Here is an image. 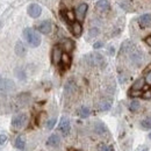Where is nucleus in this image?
<instances>
[{
  "label": "nucleus",
  "mask_w": 151,
  "mask_h": 151,
  "mask_svg": "<svg viewBox=\"0 0 151 151\" xmlns=\"http://www.w3.org/2000/svg\"><path fill=\"white\" fill-rule=\"evenodd\" d=\"M27 121H28V119H27V115L26 114H18L12 120V127L14 129H17V130L22 129L27 124Z\"/></svg>",
  "instance_id": "obj_4"
},
{
  "label": "nucleus",
  "mask_w": 151,
  "mask_h": 151,
  "mask_svg": "<svg viewBox=\"0 0 151 151\" xmlns=\"http://www.w3.org/2000/svg\"><path fill=\"white\" fill-rule=\"evenodd\" d=\"M144 41H145V43H147L149 47H151V36H148V37H145V40H144Z\"/></svg>",
  "instance_id": "obj_37"
},
{
  "label": "nucleus",
  "mask_w": 151,
  "mask_h": 151,
  "mask_svg": "<svg viewBox=\"0 0 151 151\" xmlns=\"http://www.w3.org/2000/svg\"><path fill=\"white\" fill-rule=\"evenodd\" d=\"M15 54L20 57L24 56L27 54V48H26V45L21 41L17 42V44H15Z\"/></svg>",
  "instance_id": "obj_17"
},
{
  "label": "nucleus",
  "mask_w": 151,
  "mask_h": 151,
  "mask_svg": "<svg viewBox=\"0 0 151 151\" xmlns=\"http://www.w3.org/2000/svg\"><path fill=\"white\" fill-rule=\"evenodd\" d=\"M14 87H15V84L11 79H2L1 83H0V92L7 93V92L13 91Z\"/></svg>",
  "instance_id": "obj_5"
},
{
  "label": "nucleus",
  "mask_w": 151,
  "mask_h": 151,
  "mask_svg": "<svg viewBox=\"0 0 151 151\" xmlns=\"http://www.w3.org/2000/svg\"><path fill=\"white\" fill-rule=\"evenodd\" d=\"M143 99H147V100H149V99H151V91L149 90V91H147V92H144V93H142V95H141Z\"/></svg>",
  "instance_id": "obj_32"
},
{
  "label": "nucleus",
  "mask_w": 151,
  "mask_h": 151,
  "mask_svg": "<svg viewBox=\"0 0 151 151\" xmlns=\"http://www.w3.org/2000/svg\"><path fill=\"white\" fill-rule=\"evenodd\" d=\"M78 151H81V150H78Z\"/></svg>",
  "instance_id": "obj_41"
},
{
  "label": "nucleus",
  "mask_w": 151,
  "mask_h": 151,
  "mask_svg": "<svg viewBox=\"0 0 151 151\" xmlns=\"http://www.w3.org/2000/svg\"><path fill=\"white\" fill-rule=\"evenodd\" d=\"M71 32H72V34L75 36L79 37L81 35V33H83V26H81V23L80 22H72V24H71Z\"/></svg>",
  "instance_id": "obj_16"
},
{
  "label": "nucleus",
  "mask_w": 151,
  "mask_h": 151,
  "mask_svg": "<svg viewBox=\"0 0 151 151\" xmlns=\"http://www.w3.org/2000/svg\"><path fill=\"white\" fill-rule=\"evenodd\" d=\"M95 7L100 12H107V11H109L111 5H109V1L108 0H98L96 4H95Z\"/></svg>",
  "instance_id": "obj_15"
},
{
  "label": "nucleus",
  "mask_w": 151,
  "mask_h": 151,
  "mask_svg": "<svg viewBox=\"0 0 151 151\" xmlns=\"http://www.w3.org/2000/svg\"><path fill=\"white\" fill-rule=\"evenodd\" d=\"M112 105H113L112 99H102V100L99 102L98 108H99L101 112H106V111H109V109H111Z\"/></svg>",
  "instance_id": "obj_13"
},
{
  "label": "nucleus",
  "mask_w": 151,
  "mask_h": 151,
  "mask_svg": "<svg viewBox=\"0 0 151 151\" xmlns=\"http://www.w3.org/2000/svg\"><path fill=\"white\" fill-rule=\"evenodd\" d=\"M78 114H79V116H80V117H83V119H86V117H88V116H90V114H91V111H90V108H88V107H86V106H83V107H80V108H79V111H78Z\"/></svg>",
  "instance_id": "obj_23"
},
{
  "label": "nucleus",
  "mask_w": 151,
  "mask_h": 151,
  "mask_svg": "<svg viewBox=\"0 0 151 151\" xmlns=\"http://www.w3.org/2000/svg\"><path fill=\"white\" fill-rule=\"evenodd\" d=\"M102 47H104V43L102 42H96V43H94V45H93L94 49H100Z\"/></svg>",
  "instance_id": "obj_36"
},
{
  "label": "nucleus",
  "mask_w": 151,
  "mask_h": 151,
  "mask_svg": "<svg viewBox=\"0 0 151 151\" xmlns=\"http://www.w3.org/2000/svg\"><path fill=\"white\" fill-rule=\"evenodd\" d=\"M1 80H2V78H1V76H0V83H1Z\"/></svg>",
  "instance_id": "obj_39"
},
{
  "label": "nucleus",
  "mask_w": 151,
  "mask_h": 151,
  "mask_svg": "<svg viewBox=\"0 0 151 151\" xmlns=\"http://www.w3.org/2000/svg\"><path fill=\"white\" fill-rule=\"evenodd\" d=\"M23 36L26 38V41L28 42V44L33 48H36L41 44V35L32 28H26L23 30Z\"/></svg>",
  "instance_id": "obj_1"
},
{
  "label": "nucleus",
  "mask_w": 151,
  "mask_h": 151,
  "mask_svg": "<svg viewBox=\"0 0 151 151\" xmlns=\"http://www.w3.org/2000/svg\"><path fill=\"white\" fill-rule=\"evenodd\" d=\"M62 56H63V50H62V48H60L59 45L54 47L52 52H51V59H52V63H54L55 65H57V64L60 63Z\"/></svg>",
  "instance_id": "obj_9"
},
{
  "label": "nucleus",
  "mask_w": 151,
  "mask_h": 151,
  "mask_svg": "<svg viewBox=\"0 0 151 151\" xmlns=\"http://www.w3.org/2000/svg\"><path fill=\"white\" fill-rule=\"evenodd\" d=\"M7 141V136L5 135V134H2V135H0V144L2 145V144H5V142Z\"/></svg>",
  "instance_id": "obj_34"
},
{
  "label": "nucleus",
  "mask_w": 151,
  "mask_h": 151,
  "mask_svg": "<svg viewBox=\"0 0 151 151\" xmlns=\"http://www.w3.org/2000/svg\"><path fill=\"white\" fill-rule=\"evenodd\" d=\"M94 132H96L98 135H104V134L107 132V128H106V126H105L102 122L98 121V122L94 123Z\"/></svg>",
  "instance_id": "obj_21"
},
{
  "label": "nucleus",
  "mask_w": 151,
  "mask_h": 151,
  "mask_svg": "<svg viewBox=\"0 0 151 151\" xmlns=\"http://www.w3.org/2000/svg\"><path fill=\"white\" fill-rule=\"evenodd\" d=\"M59 143H60V137L57 134H52L47 141V144L49 147H57V145H59Z\"/></svg>",
  "instance_id": "obj_20"
},
{
  "label": "nucleus",
  "mask_w": 151,
  "mask_h": 151,
  "mask_svg": "<svg viewBox=\"0 0 151 151\" xmlns=\"http://www.w3.org/2000/svg\"><path fill=\"white\" fill-rule=\"evenodd\" d=\"M141 127L143 129H151V116L141 121Z\"/></svg>",
  "instance_id": "obj_26"
},
{
  "label": "nucleus",
  "mask_w": 151,
  "mask_h": 151,
  "mask_svg": "<svg viewBox=\"0 0 151 151\" xmlns=\"http://www.w3.org/2000/svg\"><path fill=\"white\" fill-rule=\"evenodd\" d=\"M58 128H59V132H62L63 135H68V134L70 132V129H71V124H70L69 119L65 117V116L62 117L60 121H59V126H58Z\"/></svg>",
  "instance_id": "obj_7"
},
{
  "label": "nucleus",
  "mask_w": 151,
  "mask_h": 151,
  "mask_svg": "<svg viewBox=\"0 0 151 151\" xmlns=\"http://www.w3.org/2000/svg\"><path fill=\"white\" fill-rule=\"evenodd\" d=\"M85 60L88 65L91 66H98V68H104L106 65V60H105V57L102 56L101 54H88L85 56Z\"/></svg>",
  "instance_id": "obj_2"
},
{
  "label": "nucleus",
  "mask_w": 151,
  "mask_h": 151,
  "mask_svg": "<svg viewBox=\"0 0 151 151\" xmlns=\"http://www.w3.org/2000/svg\"><path fill=\"white\" fill-rule=\"evenodd\" d=\"M134 47H135V45L132 43V41H124V42L122 43V45H121L120 55H122V54H128Z\"/></svg>",
  "instance_id": "obj_19"
},
{
  "label": "nucleus",
  "mask_w": 151,
  "mask_h": 151,
  "mask_svg": "<svg viewBox=\"0 0 151 151\" xmlns=\"http://www.w3.org/2000/svg\"><path fill=\"white\" fill-rule=\"evenodd\" d=\"M60 63L64 65V66H69L70 64H71V57L69 56V54H64L63 52V56H62V60H60Z\"/></svg>",
  "instance_id": "obj_25"
},
{
  "label": "nucleus",
  "mask_w": 151,
  "mask_h": 151,
  "mask_svg": "<svg viewBox=\"0 0 151 151\" xmlns=\"http://www.w3.org/2000/svg\"><path fill=\"white\" fill-rule=\"evenodd\" d=\"M60 48H62V50H64L66 54H69V52H71V51L73 50L75 43H73V41L70 40V38H64V40L62 41V43H60Z\"/></svg>",
  "instance_id": "obj_11"
},
{
  "label": "nucleus",
  "mask_w": 151,
  "mask_h": 151,
  "mask_svg": "<svg viewBox=\"0 0 151 151\" xmlns=\"http://www.w3.org/2000/svg\"><path fill=\"white\" fill-rule=\"evenodd\" d=\"M65 15H66V20H68V21H70V22H75L76 14L73 13V12H71V11H68V12L65 13Z\"/></svg>",
  "instance_id": "obj_29"
},
{
  "label": "nucleus",
  "mask_w": 151,
  "mask_h": 151,
  "mask_svg": "<svg viewBox=\"0 0 151 151\" xmlns=\"http://www.w3.org/2000/svg\"><path fill=\"white\" fill-rule=\"evenodd\" d=\"M144 79H145V83H147V84L151 85V72H148Z\"/></svg>",
  "instance_id": "obj_35"
},
{
  "label": "nucleus",
  "mask_w": 151,
  "mask_h": 151,
  "mask_svg": "<svg viewBox=\"0 0 151 151\" xmlns=\"http://www.w3.org/2000/svg\"><path fill=\"white\" fill-rule=\"evenodd\" d=\"M145 86V79L144 78H139L137 79L132 86V91H142Z\"/></svg>",
  "instance_id": "obj_18"
},
{
  "label": "nucleus",
  "mask_w": 151,
  "mask_h": 151,
  "mask_svg": "<svg viewBox=\"0 0 151 151\" xmlns=\"http://www.w3.org/2000/svg\"><path fill=\"white\" fill-rule=\"evenodd\" d=\"M143 151H148V148H147V149H144V150H143Z\"/></svg>",
  "instance_id": "obj_40"
},
{
  "label": "nucleus",
  "mask_w": 151,
  "mask_h": 151,
  "mask_svg": "<svg viewBox=\"0 0 151 151\" xmlns=\"http://www.w3.org/2000/svg\"><path fill=\"white\" fill-rule=\"evenodd\" d=\"M17 75H18L20 80H24V79H26V75H24V72H23V71H21L20 69L17 70Z\"/></svg>",
  "instance_id": "obj_31"
},
{
  "label": "nucleus",
  "mask_w": 151,
  "mask_h": 151,
  "mask_svg": "<svg viewBox=\"0 0 151 151\" xmlns=\"http://www.w3.org/2000/svg\"><path fill=\"white\" fill-rule=\"evenodd\" d=\"M87 8H88L87 4H80V5H78V7L76 8V11H75L76 18L79 20V21H83V20L85 19V15H86V13H87Z\"/></svg>",
  "instance_id": "obj_6"
},
{
  "label": "nucleus",
  "mask_w": 151,
  "mask_h": 151,
  "mask_svg": "<svg viewBox=\"0 0 151 151\" xmlns=\"http://www.w3.org/2000/svg\"><path fill=\"white\" fill-rule=\"evenodd\" d=\"M56 122H57L56 117H51V119H50V120L47 122V129H48V130H51V129H54V127H55Z\"/></svg>",
  "instance_id": "obj_27"
},
{
  "label": "nucleus",
  "mask_w": 151,
  "mask_h": 151,
  "mask_svg": "<svg viewBox=\"0 0 151 151\" xmlns=\"http://www.w3.org/2000/svg\"><path fill=\"white\" fill-rule=\"evenodd\" d=\"M77 90V85L73 80H69L65 86H64V94L65 95H71L72 93H75V91Z\"/></svg>",
  "instance_id": "obj_14"
},
{
  "label": "nucleus",
  "mask_w": 151,
  "mask_h": 151,
  "mask_svg": "<svg viewBox=\"0 0 151 151\" xmlns=\"http://www.w3.org/2000/svg\"><path fill=\"white\" fill-rule=\"evenodd\" d=\"M99 151H113V147L112 145H107V144H102L99 148Z\"/></svg>",
  "instance_id": "obj_30"
},
{
  "label": "nucleus",
  "mask_w": 151,
  "mask_h": 151,
  "mask_svg": "<svg viewBox=\"0 0 151 151\" xmlns=\"http://www.w3.org/2000/svg\"><path fill=\"white\" fill-rule=\"evenodd\" d=\"M130 96H139V95H142V92L141 91H132L130 90Z\"/></svg>",
  "instance_id": "obj_33"
},
{
  "label": "nucleus",
  "mask_w": 151,
  "mask_h": 151,
  "mask_svg": "<svg viewBox=\"0 0 151 151\" xmlns=\"http://www.w3.org/2000/svg\"><path fill=\"white\" fill-rule=\"evenodd\" d=\"M37 29L41 34L48 35V34H50V32H51V29H52V23H51L49 20H45V21H43V22H41V23L38 24Z\"/></svg>",
  "instance_id": "obj_10"
},
{
  "label": "nucleus",
  "mask_w": 151,
  "mask_h": 151,
  "mask_svg": "<svg viewBox=\"0 0 151 151\" xmlns=\"http://www.w3.org/2000/svg\"><path fill=\"white\" fill-rule=\"evenodd\" d=\"M148 137H149V138H150V139H151V132H150V134H149V136H148Z\"/></svg>",
  "instance_id": "obj_38"
},
{
  "label": "nucleus",
  "mask_w": 151,
  "mask_h": 151,
  "mask_svg": "<svg viewBox=\"0 0 151 151\" xmlns=\"http://www.w3.org/2000/svg\"><path fill=\"white\" fill-rule=\"evenodd\" d=\"M15 147L20 150H23L26 148V137L24 136H19L15 139Z\"/></svg>",
  "instance_id": "obj_22"
},
{
  "label": "nucleus",
  "mask_w": 151,
  "mask_h": 151,
  "mask_svg": "<svg viewBox=\"0 0 151 151\" xmlns=\"http://www.w3.org/2000/svg\"><path fill=\"white\" fill-rule=\"evenodd\" d=\"M27 11H28L29 17H32L34 19L38 18L41 15V13H42V8H41V6L38 4H30L28 6V9Z\"/></svg>",
  "instance_id": "obj_8"
},
{
  "label": "nucleus",
  "mask_w": 151,
  "mask_h": 151,
  "mask_svg": "<svg viewBox=\"0 0 151 151\" xmlns=\"http://www.w3.org/2000/svg\"><path fill=\"white\" fill-rule=\"evenodd\" d=\"M99 33H100L99 28L93 27V28H91V29H90V32H88V36H90V37H95V36H98V35H99Z\"/></svg>",
  "instance_id": "obj_28"
},
{
  "label": "nucleus",
  "mask_w": 151,
  "mask_h": 151,
  "mask_svg": "<svg viewBox=\"0 0 151 151\" xmlns=\"http://www.w3.org/2000/svg\"><path fill=\"white\" fill-rule=\"evenodd\" d=\"M138 24L142 27V28H147V27H150L151 26V14L150 13H147V14H143L138 18Z\"/></svg>",
  "instance_id": "obj_12"
},
{
  "label": "nucleus",
  "mask_w": 151,
  "mask_h": 151,
  "mask_svg": "<svg viewBox=\"0 0 151 151\" xmlns=\"http://www.w3.org/2000/svg\"><path fill=\"white\" fill-rule=\"evenodd\" d=\"M139 107H141V104H139L138 100H132V102L129 104V109H130V112H132V113L137 112L139 109Z\"/></svg>",
  "instance_id": "obj_24"
},
{
  "label": "nucleus",
  "mask_w": 151,
  "mask_h": 151,
  "mask_svg": "<svg viewBox=\"0 0 151 151\" xmlns=\"http://www.w3.org/2000/svg\"><path fill=\"white\" fill-rule=\"evenodd\" d=\"M128 56H129V59L132 62V64L134 66H141L143 64V60H144V55L143 52L138 49V48H132V50L128 52Z\"/></svg>",
  "instance_id": "obj_3"
}]
</instances>
